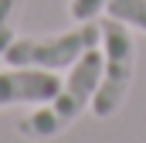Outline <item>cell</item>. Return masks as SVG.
<instances>
[{
  "instance_id": "7a4b0ae2",
  "label": "cell",
  "mask_w": 146,
  "mask_h": 143,
  "mask_svg": "<svg viewBox=\"0 0 146 143\" xmlns=\"http://www.w3.org/2000/svg\"><path fill=\"white\" fill-rule=\"evenodd\" d=\"M102 27V82H99V92L92 99V112L99 119H109L115 116L129 89H133V72H136V41H133V27H126L122 21L115 17H106L99 21Z\"/></svg>"
},
{
  "instance_id": "277c9868",
  "label": "cell",
  "mask_w": 146,
  "mask_h": 143,
  "mask_svg": "<svg viewBox=\"0 0 146 143\" xmlns=\"http://www.w3.org/2000/svg\"><path fill=\"white\" fill-rule=\"evenodd\" d=\"M61 89L58 72L44 68H21V65H7L0 72V109L10 106H41L51 102Z\"/></svg>"
},
{
  "instance_id": "ba28073f",
  "label": "cell",
  "mask_w": 146,
  "mask_h": 143,
  "mask_svg": "<svg viewBox=\"0 0 146 143\" xmlns=\"http://www.w3.org/2000/svg\"><path fill=\"white\" fill-rule=\"evenodd\" d=\"M106 7H109V0H68V17L75 24L78 21H95Z\"/></svg>"
},
{
  "instance_id": "8992f818",
  "label": "cell",
  "mask_w": 146,
  "mask_h": 143,
  "mask_svg": "<svg viewBox=\"0 0 146 143\" xmlns=\"http://www.w3.org/2000/svg\"><path fill=\"white\" fill-rule=\"evenodd\" d=\"M106 14L115 17V21H122L126 27L146 34V0H109Z\"/></svg>"
},
{
  "instance_id": "52a82bcc",
  "label": "cell",
  "mask_w": 146,
  "mask_h": 143,
  "mask_svg": "<svg viewBox=\"0 0 146 143\" xmlns=\"http://www.w3.org/2000/svg\"><path fill=\"white\" fill-rule=\"evenodd\" d=\"M24 0H0V55L10 48V41L17 37L14 31V21H17V7Z\"/></svg>"
},
{
  "instance_id": "3957f363",
  "label": "cell",
  "mask_w": 146,
  "mask_h": 143,
  "mask_svg": "<svg viewBox=\"0 0 146 143\" xmlns=\"http://www.w3.org/2000/svg\"><path fill=\"white\" fill-rule=\"evenodd\" d=\"M102 65H106L102 48H88L72 68H68V75L61 78V89H58V96L51 99V106L61 116L65 126L75 123L85 109H92V99H95L99 82H102Z\"/></svg>"
},
{
  "instance_id": "6da1fadb",
  "label": "cell",
  "mask_w": 146,
  "mask_h": 143,
  "mask_svg": "<svg viewBox=\"0 0 146 143\" xmlns=\"http://www.w3.org/2000/svg\"><path fill=\"white\" fill-rule=\"evenodd\" d=\"M102 44V27L99 21H78L72 31L48 37H14L10 48L0 55L7 65L21 68H44V72H68L88 51Z\"/></svg>"
},
{
  "instance_id": "5b68a950",
  "label": "cell",
  "mask_w": 146,
  "mask_h": 143,
  "mask_svg": "<svg viewBox=\"0 0 146 143\" xmlns=\"http://www.w3.org/2000/svg\"><path fill=\"white\" fill-rule=\"evenodd\" d=\"M65 130V123H61V116L54 112L51 102H41V106L21 123V133L24 136H31V140H48V136H58Z\"/></svg>"
}]
</instances>
